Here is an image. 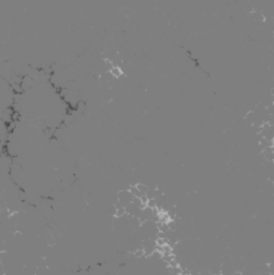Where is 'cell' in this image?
Listing matches in <instances>:
<instances>
[{"label":"cell","instance_id":"obj_4","mask_svg":"<svg viewBox=\"0 0 274 275\" xmlns=\"http://www.w3.org/2000/svg\"><path fill=\"white\" fill-rule=\"evenodd\" d=\"M104 63H106V68H108L109 70H111V69H112V68H113V67H114V63H113V61H112V60H110V59H106V60H104Z\"/></svg>","mask_w":274,"mask_h":275},{"label":"cell","instance_id":"obj_3","mask_svg":"<svg viewBox=\"0 0 274 275\" xmlns=\"http://www.w3.org/2000/svg\"><path fill=\"white\" fill-rule=\"evenodd\" d=\"M136 187H137V189L139 190V192H140L141 195H142V196H144V195L147 194L148 187L146 186V185H144V184L139 183V184H137V185H136Z\"/></svg>","mask_w":274,"mask_h":275},{"label":"cell","instance_id":"obj_1","mask_svg":"<svg viewBox=\"0 0 274 275\" xmlns=\"http://www.w3.org/2000/svg\"><path fill=\"white\" fill-rule=\"evenodd\" d=\"M264 158L267 159V161H270V162H273L274 160V151H273V146H268L264 148Z\"/></svg>","mask_w":274,"mask_h":275},{"label":"cell","instance_id":"obj_2","mask_svg":"<svg viewBox=\"0 0 274 275\" xmlns=\"http://www.w3.org/2000/svg\"><path fill=\"white\" fill-rule=\"evenodd\" d=\"M110 73H111V75H113L115 79H118V78H121V76L123 75V70H121L119 67H117V66H114L113 68L110 70Z\"/></svg>","mask_w":274,"mask_h":275}]
</instances>
